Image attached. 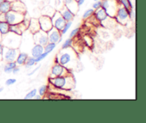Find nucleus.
Here are the masks:
<instances>
[{"label":"nucleus","instance_id":"cd10ccee","mask_svg":"<svg viewBox=\"0 0 146 123\" xmlns=\"http://www.w3.org/2000/svg\"><path fill=\"white\" fill-rule=\"evenodd\" d=\"M37 94V90L36 89H33L31 91L29 92L24 97V100H31V99H34L36 94Z\"/></svg>","mask_w":146,"mask_h":123},{"label":"nucleus","instance_id":"bb28decb","mask_svg":"<svg viewBox=\"0 0 146 123\" xmlns=\"http://www.w3.org/2000/svg\"><path fill=\"white\" fill-rule=\"evenodd\" d=\"M71 25H72V21H66L65 24V25H64V27H63V29H61V31H60L61 34V35H64V34H66L67 31L69 30V29L71 28Z\"/></svg>","mask_w":146,"mask_h":123},{"label":"nucleus","instance_id":"9d476101","mask_svg":"<svg viewBox=\"0 0 146 123\" xmlns=\"http://www.w3.org/2000/svg\"><path fill=\"white\" fill-rule=\"evenodd\" d=\"M38 23L40 26V30L47 31L53 28L52 21H51V17L46 15H42L38 18Z\"/></svg>","mask_w":146,"mask_h":123},{"label":"nucleus","instance_id":"de8ad7c7","mask_svg":"<svg viewBox=\"0 0 146 123\" xmlns=\"http://www.w3.org/2000/svg\"><path fill=\"white\" fill-rule=\"evenodd\" d=\"M131 1H132V0H131Z\"/></svg>","mask_w":146,"mask_h":123},{"label":"nucleus","instance_id":"f3484780","mask_svg":"<svg viewBox=\"0 0 146 123\" xmlns=\"http://www.w3.org/2000/svg\"><path fill=\"white\" fill-rule=\"evenodd\" d=\"M44 51V47L38 44H35V45L31 49V57L36 58L37 57L42 54Z\"/></svg>","mask_w":146,"mask_h":123},{"label":"nucleus","instance_id":"f257e3e1","mask_svg":"<svg viewBox=\"0 0 146 123\" xmlns=\"http://www.w3.org/2000/svg\"><path fill=\"white\" fill-rule=\"evenodd\" d=\"M48 81L54 88L58 89V90H66V91L72 90L74 86V83H75V81L71 74L59 76V77H48Z\"/></svg>","mask_w":146,"mask_h":123},{"label":"nucleus","instance_id":"c9c22d12","mask_svg":"<svg viewBox=\"0 0 146 123\" xmlns=\"http://www.w3.org/2000/svg\"><path fill=\"white\" fill-rule=\"evenodd\" d=\"M40 67H41V65H38V67H36V68L34 69V70H32V71H31V72L28 73V75H29V76H31V75H33V74H35V73L36 72L38 71V70H39V69H40Z\"/></svg>","mask_w":146,"mask_h":123},{"label":"nucleus","instance_id":"72a5a7b5","mask_svg":"<svg viewBox=\"0 0 146 123\" xmlns=\"http://www.w3.org/2000/svg\"><path fill=\"white\" fill-rule=\"evenodd\" d=\"M16 82H17V80H16V79L10 78V79H8V80H6L5 84L7 86H11V85H13L14 83H16Z\"/></svg>","mask_w":146,"mask_h":123},{"label":"nucleus","instance_id":"c85d7f7f","mask_svg":"<svg viewBox=\"0 0 146 123\" xmlns=\"http://www.w3.org/2000/svg\"><path fill=\"white\" fill-rule=\"evenodd\" d=\"M94 11H95V10H94L93 8L88 9L87 10H86V11H84V14H83V19H88L91 17H92V16L94 15Z\"/></svg>","mask_w":146,"mask_h":123},{"label":"nucleus","instance_id":"a18cd8bd","mask_svg":"<svg viewBox=\"0 0 146 123\" xmlns=\"http://www.w3.org/2000/svg\"><path fill=\"white\" fill-rule=\"evenodd\" d=\"M94 1H98V0H94Z\"/></svg>","mask_w":146,"mask_h":123},{"label":"nucleus","instance_id":"7c9ffc66","mask_svg":"<svg viewBox=\"0 0 146 123\" xmlns=\"http://www.w3.org/2000/svg\"><path fill=\"white\" fill-rule=\"evenodd\" d=\"M48 53H46V52H45V51H44V52H43L41 54H40V55L38 56V57H37L36 58H35L36 62L38 63V62H39V61H42V60H44V59H45L46 57L47 56H48Z\"/></svg>","mask_w":146,"mask_h":123},{"label":"nucleus","instance_id":"37998d69","mask_svg":"<svg viewBox=\"0 0 146 123\" xmlns=\"http://www.w3.org/2000/svg\"><path fill=\"white\" fill-rule=\"evenodd\" d=\"M3 1H4V0H0V4H1V3H2Z\"/></svg>","mask_w":146,"mask_h":123},{"label":"nucleus","instance_id":"412c9836","mask_svg":"<svg viewBox=\"0 0 146 123\" xmlns=\"http://www.w3.org/2000/svg\"><path fill=\"white\" fill-rule=\"evenodd\" d=\"M10 25L6 21H0V34L2 36L9 32Z\"/></svg>","mask_w":146,"mask_h":123},{"label":"nucleus","instance_id":"ddd939ff","mask_svg":"<svg viewBox=\"0 0 146 123\" xmlns=\"http://www.w3.org/2000/svg\"><path fill=\"white\" fill-rule=\"evenodd\" d=\"M13 11L21 12L25 14L27 12V8L26 6L21 0H16L11 2V9Z\"/></svg>","mask_w":146,"mask_h":123},{"label":"nucleus","instance_id":"4c0bfd02","mask_svg":"<svg viewBox=\"0 0 146 123\" xmlns=\"http://www.w3.org/2000/svg\"><path fill=\"white\" fill-rule=\"evenodd\" d=\"M19 72V67H18V66H17V67H16L14 69V70H13V71H12V73L13 74H17V73Z\"/></svg>","mask_w":146,"mask_h":123},{"label":"nucleus","instance_id":"9b49d317","mask_svg":"<svg viewBox=\"0 0 146 123\" xmlns=\"http://www.w3.org/2000/svg\"><path fill=\"white\" fill-rule=\"evenodd\" d=\"M33 37H34V40L35 44H41L42 46H45L47 43L48 42V34L46 31H42V30H39L37 32L33 34Z\"/></svg>","mask_w":146,"mask_h":123},{"label":"nucleus","instance_id":"aec40b11","mask_svg":"<svg viewBox=\"0 0 146 123\" xmlns=\"http://www.w3.org/2000/svg\"><path fill=\"white\" fill-rule=\"evenodd\" d=\"M11 9V1L9 0H4L2 3L0 4V11L2 14L8 12Z\"/></svg>","mask_w":146,"mask_h":123},{"label":"nucleus","instance_id":"dca6fc26","mask_svg":"<svg viewBox=\"0 0 146 123\" xmlns=\"http://www.w3.org/2000/svg\"><path fill=\"white\" fill-rule=\"evenodd\" d=\"M27 29L29 30V31L32 34L37 32L40 30V26L39 23H38V20L36 19H29V22L28 28Z\"/></svg>","mask_w":146,"mask_h":123},{"label":"nucleus","instance_id":"f03ea898","mask_svg":"<svg viewBox=\"0 0 146 123\" xmlns=\"http://www.w3.org/2000/svg\"><path fill=\"white\" fill-rule=\"evenodd\" d=\"M58 55V63L63 65L64 67H67L69 65L70 63L72 62L76 57V54H74L72 49H69V48L62 49L60 54Z\"/></svg>","mask_w":146,"mask_h":123},{"label":"nucleus","instance_id":"473e14b6","mask_svg":"<svg viewBox=\"0 0 146 123\" xmlns=\"http://www.w3.org/2000/svg\"><path fill=\"white\" fill-rule=\"evenodd\" d=\"M80 31V29L79 28H76L74 29H73L72 31L70 32L69 34V38H74V37H75L77 35V34H78V32H79Z\"/></svg>","mask_w":146,"mask_h":123},{"label":"nucleus","instance_id":"7ed1b4c3","mask_svg":"<svg viewBox=\"0 0 146 123\" xmlns=\"http://www.w3.org/2000/svg\"><path fill=\"white\" fill-rule=\"evenodd\" d=\"M129 11L126 9L125 7L118 4V8H117L116 12H115V17H113L117 23L122 25H125L128 22L129 18Z\"/></svg>","mask_w":146,"mask_h":123},{"label":"nucleus","instance_id":"423d86ee","mask_svg":"<svg viewBox=\"0 0 146 123\" xmlns=\"http://www.w3.org/2000/svg\"><path fill=\"white\" fill-rule=\"evenodd\" d=\"M4 36H6V37L4 38V40L3 39L4 43H2L4 47L18 48L20 43L19 35H17V34H14V33L9 32L8 34Z\"/></svg>","mask_w":146,"mask_h":123},{"label":"nucleus","instance_id":"c03bdc74","mask_svg":"<svg viewBox=\"0 0 146 123\" xmlns=\"http://www.w3.org/2000/svg\"><path fill=\"white\" fill-rule=\"evenodd\" d=\"M74 1H78V0H74Z\"/></svg>","mask_w":146,"mask_h":123},{"label":"nucleus","instance_id":"f704fd0d","mask_svg":"<svg viewBox=\"0 0 146 123\" xmlns=\"http://www.w3.org/2000/svg\"><path fill=\"white\" fill-rule=\"evenodd\" d=\"M4 45L2 44V43L0 42V61L2 60V55H3V51H4Z\"/></svg>","mask_w":146,"mask_h":123},{"label":"nucleus","instance_id":"393cba45","mask_svg":"<svg viewBox=\"0 0 146 123\" xmlns=\"http://www.w3.org/2000/svg\"><path fill=\"white\" fill-rule=\"evenodd\" d=\"M36 63V62L35 58L33 57H28V59H27V61H26L24 65H25L26 68H31L33 66H34V64H35Z\"/></svg>","mask_w":146,"mask_h":123},{"label":"nucleus","instance_id":"1a4fd4ad","mask_svg":"<svg viewBox=\"0 0 146 123\" xmlns=\"http://www.w3.org/2000/svg\"><path fill=\"white\" fill-rule=\"evenodd\" d=\"M51 21H52L53 27L56 29L57 30L60 31H61V29H62L63 27L65 25L66 22L58 11H54V14L51 17Z\"/></svg>","mask_w":146,"mask_h":123},{"label":"nucleus","instance_id":"49530a36","mask_svg":"<svg viewBox=\"0 0 146 123\" xmlns=\"http://www.w3.org/2000/svg\"><path fill=\"white\" fill-rule=\"evenodd\" d=\"M1 14V11H0V14Z\"/></svg>","mask_w":146,"mask_h":123},{"label":"nucleus","instance_id":"4468645a","mask_svg":"<svg viewBox=\"0 0 146 123\" xmlns=\"http://www.w3.org/2000/svg\"><path fill=\"white\" fill-rule=\"evenodd\" d=\"M58 11H59L61 15L62 16V17L64 19V20H65L66 21H72V20L74 19V17H75V14L73 13L69 9H68L66 7H65V6H64V7L61 9V10Z\"/></svg>","mask_w":146,"mask_h":123},{"label":"nucleus","instance_id":"39448f33","mask_svg":"<svg viewBox=\"0 0 146 123\" xmlns=\"http://www.w3.org/2000/svg\"><path fill=\"white\" fill-rule=\"evenodd\" d=\"M118 6L117 0H101V8L105 10L109 17H115Z\"/></svg>","mask_w":146,"mask_h":123},{"label":"nucleus","instance_id":"5701e85b","mask_svg":"<svg viewBox=\"0 0 146 123\" xmlns=\"http://www.w3.org/2000/svg\"><path fill=\"white\" fill-rule=\"evenodd\" d=\"M117 1H118V4L125 7L126 9H133V2L131 0H117Z\"/></svg>","mask_w":146,"mask_h":123},{"label":"nucleus","instance_id":"f8f14e48","mask_svg":"<svg viewBox=\"0 0 146 123\" xmlns=\"http://www.w3.org/2000/svg\"><path fill=\"white\" fill-rule=\"evenodd\" d=\"M47 34H48V42H54L56 44H58V40L62 37L60 31L54 28V27L48 31H47Z\"/></svg>","mask_w":146,"mask_h":123},{"label":"nucleus","instance_id":"a878e982","mask_svg":"<svg viewBox=\"0 0 146 123\" xmlns=\"http://www.w3.org/2000/svg\"><path fill=\"white\" fill-rule=\"evenodd\" d=\"M73 42H74V40L72 38H68L65 40L64 43H63L62 46H61V48L62 49H66L70 48L72 45Z\"/></svg>","mask_w":146,"mask_h":123},{"label":"nucleus","instance_id":"58836bf2","mask_svg":"<svg viewBox=\"0 0 146 123\" xmlns=\"http://www.w3.org/2000/svg\"><path fill=\"white\" fill-rule=\"evenodd\" d=\"M42 98V97L41 96H40L39 94H36L35 97H34V99H35V100H41V99Z\"/></svg>","mask_w":146,"mask_h":123},{"label":"nucleus","instance_id":"20e7f679","mask_svg":"<svg viewBox=\"0 0 146 123\" xmlns=\"http://www.w3.org/2000/svg\"><path fill=\"white\" fill-rule=\"evenodd\" d=\"M25 14L10 10L8 12L4 14V21H7L9 25L18 24L24 20Z\"/></svg>","mask_w":146,"mask_h":123},{"label":"nucleus","instance_id":"a211bd4d","mask_svg":"<svg viewBox=\"0 0 146 123\" xmlns=\"http://www.w3.org/2000/svg\"><path fill=\"white\" fill-rule=\"evenodd\" d=\"M64 6L66 7L67 8L69 9L73 13L76 14L77 10H78V5H77L76 1H74V0H64Z\"/></svg>","mask_w":146,"mask_h":123},{"label":"nucleus","instance_id":"ea45409f","mask_svg":"<svg viewBox=\"0 0 146 123\" xmlns=\"http://www.w3.org/2000/svg\"><path fill=\"white\" fill-rule=\"evenodd\" d=\"M54 62L55 63H58V55L57 54L56 56L55 59H54Z\"/></svg>","mask_w":146,"mask_h":123},{"label":"nucleus","instance_id":"79ce46f5","mask_svg":"<svg viewBox=\"0 0 146 123\" xmlns=\"http://www.w3.org/2000/svg\"><path fill=\"white\" fill-rule=\"evenodd\" d=\"M2 37H3V36L1 35V34H0V42H1V41L2 40Z\"/></svg>","mask_w":146,"mask_h":123},{"label":"nucleus","instance_id":"4be33fe9","mask_svg":"<svg viewBox=\"0 0 146 123\" xmlns=\"http://www.w3.org/2000/svg\"><path fill=\"white\" fill-rule=\"evenodd\" d=\"M16 67H17V64L15 61L7 62V64H6L4 67V72L7 73V74L12 73L13 70H14Z\"/></svg>","mask_w":146,"mask_h":123},{"label":"nucleus","instance_id":"0eeeda50","mask_svg":"<svg viewBox=\"0 0 146 123\" xmlns=\"http://www.w3.org/2000/svg\"><path fill=\"white\" fill-rule=\"evenodd\" d=\"M19 53V50L18 48L4 47L2 55V60L5 61L6 62L15 61Z\"/></svg>","mask_w":146,"mask_h":123},{"label":"nucleus","instance_id":"e433bc0d","mask_svg":"<svg viewBox=\"0 0 146 123\" xmlns=\"http://www.w3.org/2000/svg\"><path fill=\"white\" fill-rule=\"evenodd\" d=\"M86 0H78V1H76L77 3V5H78V7H81V6H82L83 4L85 3Z\"/></svg>","mask_w":146,"mask_h":123},{"label":"nucleus","instance_id":"b1692460","mask_svg":"<svg viewBox=\"0 0 146 123\" xmlns=\"http://www.w3.org/2000/svg\"><path fill=\"white\" fill-rule=\"evenodd\" d=\"M56 47V44L54 42H48L44 46V51L48 54L51 53Z\"/></svg>","mask_w":146,"mask_h":123},{"label":"nucleus","instance_id":"a19ab883","mask_svg":"<svg viewBox=\"0 0 146 123\" xmlns=\"http://www.w3.org/2000/svg\"><path fill=\"white\" fill-rule=\"evenodd\" d=\"M4 90V87H0V93Z\"/></svg>","mask_w":146,"mask_h":123},{"label":"nucleus","instance_id":"c756f323","mask_svg":"<svg viewBox=\"0 0 146 123\" xmlns=\"http://www.w3.org/2000/svg\"><path fill=\"white\" fill-rule=\"evenodd\" d=\"M48 85H46V84L41 86L39 89H38V94L41 96V97H44L46 94V92L48 91Z\"/></svg>","mask_w":146,"mask_h":123},{"label":"nucleus","instance_id":"6e6552de","mask_svg":"<svg viewBox=\"0 0 146 123\" xmlns=\"http://www.w3.org/2000/svg\"><path fill=\"white\" fill-rule=\"evenodd\" d=\"M69 74H71V73H70V71L68 68L64 67L59 63H55L51 67L49 77H59V76H64Z\"/></svg>","mask_w":146,"mask_h":123},{"label":"nucleus","instance_id":"6ab92c4d","mask_svg":"<svg viewBox=\"0 0 146 123\" xmlns=\"http://www.w3.org/2000/svg\"><path fill=\"white\" fill-rule=\"evenodd\" d=\"M29 56L27 53L24 52H19L18 56H17V59H16L15 61L17 63V66H22L24 65L27 61V59H28Z\"/></svg>","mask_w":146,"mask_h":123},{"label":"nucleus","instance_id":"2eb2a0df","mask_svg":"<svg viewBox=\"0 0 146 123\" xmlns=\"http://www.w3.org/2000/svg\"><path fill=\"white\" fill-rule=\"evenodd\" d=\"M94 17H95L97 21H99L101 24H102L105 20H106L109 17L108 15H107L105 10H104V9L101 8V7L94 11Z\"/></svg>","mask_w":146,"mask_h":123},{"label":"nucleus","instance_id":"2f4dec72","mask_svg":"<svg viewBox=\"0 0 146 123\" xmlns=\"http://www.w3.org/2000/svg\"><path fill=\"white\" fill-rule=\"evenodd\" d=\"M101 0H98V1H94V4H92V8L94 10H96L98 9L101 8Z\"/></svg>","mask_w":146,"mask_h":123}]
</instances>
